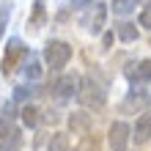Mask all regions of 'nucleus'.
<instances>
[{"mask_svg": "<svg viewBox=\"0 0 151 151\" xmlns=\"http://www.w3.org/2000/svg\"><path fill=\"white\" fill-rule=\"evenodd\" d=\"M77 99H80V104L88 107V110H99V107H104V102H107V93H104V85L99 83V80L85 77V80H80Z\"/></svg>", "mask_w": 151, "mask_h": 151, "instance_id": "1", "label": "nucleus"}, {"mask_svg": "<svg viewBox=\"0 0 151 151\" xmlns=\"http://www.w3.org/2000/svg\"><path fill=\"white\" fill-rule=\"evenodd\" d=\"M44 60H47V66L50 69H63L69 60H72V47H69L66 41H60V39H52L47 41V47H44Z\"/></svg>", "mask_w": 151, "mask_h": 151, "instance_id": "2", "label": "nucleus"}, {"mask_svg": "<svg viewBox=\"0 0 151 151\" xmlns=\"http://www.w3.org/2000/svg\"><path fill=\"white\" fill-rule=\"evenodd\" d=\"M25 58H28V47H25L19 39H8V44H6V55H3V74H11Z\"/></svg>", "mask_w": 151, "mask_h": 151, "instance_id": "3", "label": "nucleus"}, {"mask_svg": "<svg viewBox=\"0 0 151 151\" xmlns=\"http://www.w3.org/2000/svg\"><path fill=\"white\" fill-rule=\"evenodd\" d=\"M22 143H25L22 132L8 118H3L0 121V151H17V148H22Z\"/></svg>", "mask_w": 151, "mask_h": 151, "instance_id": "4", "label": "nucleus"}, {"mask_svg": "<svg viewBox=\"0 0 151 151\" xmlns=\"http://www.w3.org/2000/svg\"><path fill=\"white\" fill-rule=\"evenodd\" d=\"M104 17H107V8H104V3L93 0V3H88V11L80 17V22L85 25V30L99 33V30H102V25H104Z\"/></svg>", "mask_w": 151, "mask_h": 151, "instance_id": "5", "label": "nucleus"}, {"mask_svg": "<svg viewBox=\"0 0 151 151\" xmlns=\"http://www.w3.org/2000/svg\"><path fill=\"white\" fill-rule=\"evenodd\" d=\"M129 124H124V121H115L110 132H107V140H110V148L113 151H127V143H129Z\"/></svg>", "mask_w": 151, "mask_h": 151, "instance_id": "6", "label": "nucleus"}, {"mask_svg": "<svg viewBox=\"0 0 151 151\" xmlns=\"http://www.w3.org/2000/svg\"><path fill=\"white\" fill-rule=\"evenodd\" d=\"M127 77L132 85H146L151 83V60H137V63L127 66Z\"/></svg>", "mask_w": 151, "mask_h": 151, "instance_id": "7", "label": "nucleus"}, {"mask_svg": "<svg viewBox=\"0 0 151 151\" xmlns=\"http://www.w3.org/2000/svg\"><path fill=\"white\" fill-rule=\"evenodd\" d=\"M58 96L60 99H72V96H77V91H80V77L77 74H63L58 80Z\"/></svg>", "mask_w": 151, "mask_h": 151, "instance_id": "8", "label": "nucleus"}, {"mask_svg": "<svg viewBox=\"0 0 151 151\" xmlns=\"http://www.w3.org/2000/svg\"><path fill=\"white\" fill-rule=\"evenodd\" d=\"M132 132H135V140H137V143H146V140L151 137V113H143V115H140V118L135 121V129H132Z\"/></svg>", "mask_w": 151, "mask_h": 151, "instance_id": "9", "label": "nucleus"}, {"mask_svg": "<svg viewBox=\"0 0 151 151\" xmlns=\"http://www.w3.org/2000/svg\"><path fill=\"white\" fill-rule=\"evenodd\" d=\"M115 33H118V39H124V41H135L137 39V25L118 22V25H115Z\"/></svg>", "mask_w": 151, "mask_h": 151, "instance_id": "10", "label": "nucleus"}, {"mask_svg": "<svg viewBox=\"0 0 151 151\" xmlns=\"http://www.w3.org/2000/svg\"><path fill=\"white\" fill-rule=\"evenodd\" d=\"M47 151H69V137L63 132H55L50 137V143H47Z\"/></svg>", "mask_w": 151, "mask_h": 151, "instance_id": "11", "label": "nucleus"}, {"mask_svg": "<svg viewBox=\"0 0 151 151\" xmlns=\"http://www.w3.org/2000/svg\"><path fill=\"white\" fill-rule=\"evenodd\" d=\"M44 19H47V11H44V3H36L33 6V14H30V25L33 28H41Z\"/></svg>", "mask_w": 151, "mask_h": 151, "instance_id": "12", "label": "nucleus"}, {"mask_svg": "<svg viewBox=\"0 0 151 151\" xmlns=\"http://www.w3.org/2000/svg\"><path fill=\"white\" fill-rule=\"evenodd\" d=\"M22 121L28 124V127H36V124H39V110L30 107V104H25V107H22Z\"/></svg>", "mask_w": 151, "mask_h": 151, "instance_id": "13", "label": "nucleus"}, {"mask_svg": "<svg viewBox=\"0 0 151 151\" xmlns=\"http://www.w3.org/2000/svg\"><path fill=\"white\" fill-rule=\"evenodd\" d=\"M22 72H25V77H28V80H39V77H41V63H39V60H28Z\"/></svg>", "mask_w": 151, "mask_h": 151, "instance_id": "14", "label": "nucleus"}, {"mask_svg": "<svg viewBox=\"0 0 151 151\" xmlns=\"http://www.w3.org/2000/svg\"><path fill=\"white\" fill-rule=\"evenodd\" d=\"M137 0H113V11L115 14H129L132 8H135Z\"/></svg>", "mask_w": 151, "mask_h": 151, "instance_id": "15", "label": "nucleus"}, {"mask_svg": "<svg viewBox=\"0 0 151 151\" xmlns=\"http://www.w3.org/2000/svg\"><path fill=\"white\" fill-rule=\"evenodd\" d=\"M33 93H36V88H30V85H19V88L14 91V99H17V102H25V99H30Z\"/></svg>", "mask_w": 151, "mask_h": 151, "instance_id": "16", "label": "nucleus"}, {"mask_svg": "<svg viewBox=\"0 0 151 151\" xmlns=\"http://www.w3.org/2000/svg\"><path fill=\"white\" fill-rule=\"evenodd\" d=\"M140 25H143L146 30H151V3L143 8V11H140Z\"/></svg>", "mask_w": 151, "mask_h": 151, "instance_id": "17", "label": "nucleus"}, {"mask_svg": "<svg viewBox=\"0 0 151 151\" xmlns=\"http://www.w3.org/2000/svg\"><path fill=\"white\" fill-rule=\"evenodd\" d=\"M11 115H14V104H6L3 107V118H11Z\"/></svg>", "mask_w": 151, "mask_h": 151, "instance_id": "18", "label": "nucleus"}, {"mask_svg": "<svg viewBox=\"0 0 151 151\" xmlns=\"http://www.w3.org/2000/svg\"><path fill=\"white\" fill-rule=\"evenodd\" d=\"M6 19H8V11H0V36H3V25H6Z\"/></svg>", "mask_w": 151, "mask_h": 151, "instance_id": "19", "label": "nucleus"}, {"mask_svg": "<svg viewBox=\"0 0 151 151\" xmlns=\"http://www.w3.org/2000/svg\"><path fill=\"white\" fill-rule=\"evenodd\" d=\"M88 3H93V0H74V6H88Z\"/></svg>", "mask_w": 151, "mask_h": 151, "instance_id": "20", "label": "nucleus"}]
</instances>
